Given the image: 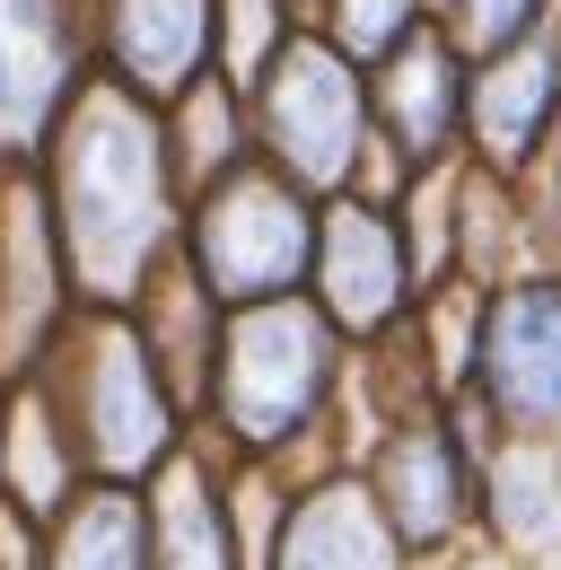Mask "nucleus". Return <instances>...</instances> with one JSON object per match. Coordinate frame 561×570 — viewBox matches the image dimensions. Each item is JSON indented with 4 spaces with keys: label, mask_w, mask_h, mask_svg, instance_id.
<instances>
[{
    "label": "nucleus",
    "mask_w": 561,
    "mask_h": 570,
    "mask_svg": "<svg viewBox=\"0 0 561 570\" xmlns=\"http://www.w3.org/2000/svg\"><path fill=\"white\" fill-rule=\"evenodd\" d=\"M36 185H45L79 307H132L140 282L185 246V185L167 158V115L106 71L79 79L62 124L45 132Z\"/></svg>",
    "instance_id": "1"
},
{
    "label": "nucleus",
    "mask_w": 561,
    "mask_h": 570,
    "mask_svg": "<svg viewBox=\"0 0 561 570\" xmlns=\"http://www.w3.org/2000/svg\"><path fill=\"white\" fill-rule=\"evenodd\" d=\"M351 343L334 334V316L289 289V298H255L219 316V352H210V386L194 404V430L228 456H273L289 465L343 404Z\"/></svg>",
    "instance_id": "2"
},
{
    "label": "nucleus",
    "mask_w": 561,
    "mask_h": 570,
    "mask_svg": "<svg viewBox=\"0 0 561 570\" xmlns=\"http://www.w3.org/2000/svg\"><path fill=\"white\" fill-rule=\"evenodd\" d=\"M27 377L53 395L88 483H149L194 430L185 395L167 386V368L140 343L132 307H70V325Z\"/></svg>",
    "instance_id": "3"
},
{
    "label": "nucleus",
    "mask_w": 561,
    "mask_h": 570,
    "mask_svg": "<svg viewBox=\"0 0 561 570\" xmlns=\"http://www.w3.org/2000/svg\"><path fill=\"white\" fill-rule=\"evenodd\" d=\"M246 124H255V158H273L289 185H307L316 203L360 185V158L377 141L368 115V71L343 45H325L316 27L280 36V53L246 79Z\"/></svg>",
    "instance_id": "4"
},
{
    "label": "nucleus",
    "mask_w": 561,
    "mask_h": 570,
    "mask_svg": "<svg viewBox=\"0 0 561 570\" xmlns=\"http://www.w3.org/2000/svg\"><path fill=\"white\" fill-rule=\"evenodd\" d=\"M307 255H316V194L289 185L273 158L228 167L185 203V264L210 282L219 307L307 289Z\"/></svg>",
    "instance_id": "5"
},
{
    "label": "nucleus",
    "mask_w": 561,
    "mask_h": 570,
    "mask_svg": "<svg viewBox=\"0 0 561 570\" xmlns=\"http://www.w3.org/2000/svg\"><path fill=\"white\" fill-rule=\"evenodd\" d=\"M307 298L334 316L343 343H377V334H395L413 316L421 273H413V246H404L395 203H368V194H325L316 203Z\"/></svg>",
    "instance_id": "6"
},
{
    "label": "nucleus",
    "mask_w": 561,
    "mask_h": 570,
    "mask_svg": "<svg viewBox=\"0 0 561 570\" xmlns=\"http://www.w3.org/2000/svg\"><path fill=\"white\" fill-rule=\"evenodd\" d=\"M368 492L386 509V527L404 535V553H447L474 535V448L456 439V413L447 404H421L404 422L377 430V448L360 456Z\"/></svg>",
    "instance_id": "7"
},
{
    "label": "nucleus",
    "mask_w": 561,
    "mask_h": 570,
    "mask_svg": "<svg viewBox=\"0 0 561 570\" xmlns=\"http://www.w3.org/2000/svg\"><path fill=\"white\" fill-rule=\"evenodd\" d=\"M465 395H483L500 430L561 439V273H518L483 298Z\"/></svg>",
    "instance_id": "8"
},
{
    "label": "nucleus",
    "mask_w": 561,
    "mask_h": 570,
    "mask_svg": "<svg viewBox=\"0 0 561 570\" xmlns=\"http://www.w3.org/2000/svg\"><path fill=\"white\" fill-rule=\"evenodd\" d=\"M88 71H97L88 0H0V167L45 149Z\"/></svg>",
    "instance_id": "9"
},
{
    "label": "nucleus",
    "mask_w": 561,
    "mask_h": 570,
    "mask_svg": "<svg viewBox=\"0 0 561 570\" xmlns=\"http://www.w3.org/2000/svg\"><path fill=\"white\" fill-rule=\"evenodd\" d=\"M70 307H79V289H70L62 237H53L45 185H36V158H18V167H0V386L27 377L36 360L53 352Z\"/></svg>",
    "instance_id": "10"
},
{
    "label": "nucleus",
    "mask_w": 561,
    "mask_h": 570,
    "mask_svg": "<svg viewBox=\"0 0 561 570\" xmlns=\"http://www.w3.org/2000/svg\"><path fill=\"white\" fill-rule=\"evenodd\" d=\"M465 53L439 18H421L395 53L368 62V115H377V141L395 149L404 167H439L465 149Z\"/></svg>",
    "instance_id": "11"
},
{
    "label": "nucleus",
    "mask_w": 561,
    "mask_h": 570,
    "mask_svg": "<svg viewBox=\"0 0 561 570\" xmlns=\"http://www.w3.org/2000/svg\"><path fill=\"white\" fill-rule=\"evenodd\" d=\"M561 132V53L553 36L500 45L465 71V158L491 176H526Z\"/></svg>",
    "instance_id": "12"
},
{
    "label": "nucleus",
    "mask_w": 561,
    "mask_h": 570,
    "mask_svg": "<svg viewBox=\"0 0 561 570\" xmlns=\"http://www.w3.org/2000/svg\"><path fill=\"white\" fill-rule=\"evenodd\" d=\"M97 71L167 106L176 88L219 71V0H88Z\"/></svg>",
    "instance_id": "13"
},
{
    "label": "nucleus",
    "mask_w": 561,
    "mask_h": 570,
    "mask_svg": "<svg viewBox=\"0 0 561 570\" xmlns=\"http://www.w3.org/2000/svg\"><path fill=\"white\" fill-rule=\"evenodd\" d=\"M264 570H413V553L386 527L368 474L334 465V474L289 483V509H280V535L264 553Z\"/></svg>",
    "instance_id": "14"
},
{
    "label": "nucleus",
    "mask_w": 561,
    "mask_h": 570,
    "mask_svg": "<svg viewBox=\"0 0 561 570\" xmlns=\"http://www.w3.org/2000/svg\"><path fill=\"white\" fill-rule=\"evenodd\" d=\"M149 500V570H246L228 518V448L185 430V448L140 483Z\"/></svg>",
    "instance_id": "15"
},
{
    "label": "nucleus",
    "mask_w": 561,
    "mask_h": 570,
    "mask_svg": "<svg viewBox=\"0 0 561 570\" xmlns=\"http://www.w3.org/2000/svg\"><path fill=\"white\" fill-rule=\"evenodd\" d=\"M474 527L509 562L561 553V439H535V430L491 439L474 456Z\"/></svg>",
    "instance_id": "16"
},
{
    "label": "nucleus",
    "mask_w": 561,
    "mask_h": 570,
    "mask_svg": "<svg viewBox=\"0 0 561 570\" xmlns=\"http://www.w3.org/2000/svg\"><path fill=\"white\" fill-rule=\"evenodd\" d=\"M219 298H210V282L185 264V246L140 282L132 298V325H140V343H149V360L167 368V386L185 395V413L203 404V386H210V352H219Z\"/></svg>",
    "instance_id": "17"
},
{
    "label": "nucleus",
    "mask_w": 561,
    "mask_h": 570,
    "mask_svg": "<svg viewBox=\"0 0 561 570\" xmlns=\"http://www.w3.org/2000/svg\"><path fill=\"white\" fill-rule=\"evenodd\" d=\"M79 483H88V474H79V448H70L53 395H45L36 377H9V386H0V500L45 527Z\"/></svg>",
    "instance_id": "18"
},
{
    "label": "nucleus",
    "mask_w": 561,
    "mask_h": 570,
    "mask_svg": "<svg viewBox=\"0 0 561 570\" xmlns=\"http://www.w3.org/2000/svg\"><path fill=\"white\" fill-rule=\"evenodd\" d=\"M45 570H149V500H140V483H79L45 518Z\"/></svg>",
    "instance_id": "19"
},
{
    "label": "nucleus",
    "mask_w": 561,
    "mask_h": 570,
    "mask_svg": "<svg viewBox=\"0 0 561 570\" xmlns=\"http://www.w3.org/2000/svg\"><path fill=\"white\" fill-rule=\"evenodd\" d=\"M167 158H176V185H185V203L219 185L228 167H246L255 158V124H246V88L228 71H203L194 88H176L167 106Z\"/></svg>",
    "instance_id": "20"
},
{
    "label": "nucleus",
    "mask_w": 561,
    "mask_h": 570,
    "mask_svg": "<svg viewBox=\"0 0 561 570\" xmlns=\"http://www.w3.org/2000/svg\"><path fill=\"white\" fill-rule=\"evenodd\" d=\"M421 18H439V9H430V0H307V27H316L325 45H343L360 71H368L377 53H395Z\"/></svg>",
    "instance_id": "21"
},
{
    "label": "nucleus",
    "mask_w": 561,
    "mask_h": 570,
    "mask_svg": "<svg viewBox=\"0 0 561 570\" xmlns=\"http://www.w3.org/2000/svg\"><path fill=\"white\" fill-rule=\"evenodd\" d=\"M298 27H307V0H219V71L246 88Z\"/></svg>",
    "instance_id": "22"
},
{
    "label": "nucleus",
    "mask_w": 561,
    "mask_h": 570,
    "mask_svg": "<svg viewBox=\"0 0 561 570\" xmlns=\"http://www.w3.org/2000/svg\"><path fill=\"white\" fill-rule=\"evenodd\" d=\"M544 18H553V0H439V27L456 36L465 62H483V53H500V45L544 36Z\"/></svg>",
    "instance_id": "23"
},
{
    "label": "nucleus",
    "mask_w": 561,
    "mask_h": 570,
    "mask_svg": "<svg viewBox=\"0 0 561 570\" xmlns=\"http://www.w3.org/2000/svg\"><path fill=\"white\" fill-rule=\"evenodd\" d=\"M0 570H45V527L0 500Z\"/></svg>",
    "instance_id": "24"
},
{
    "label": "nucleus",
    "mask_w": 561,
    "mask_h": 570,
    "mask_svg": "<svg viewBox=\"0 0 561 570\" xmlns=\"http://www.w3.org/2000/svg\"><path fill=\"white\" fill-rule=\"evenodd\" d=\"M447 570H526V562H509V553H491V544H474V553H456Z\"/></svg>",
    "instance_id": "25"
},
{
    "label": "nucleus",
    "mask_w": 561,
    "mask_h": 570,
    "mask_svg": "<svg viewBox=\"0 0 561 570\" xmlns=\"http://www.w3.org/2000/svg\"><path fill=\"white\" fill-rule=\"evenodd\" d=\"M526 570H561V553H544V562H526Z\"/></svg>",
    "instance_id": "26"
}]
</instances>
